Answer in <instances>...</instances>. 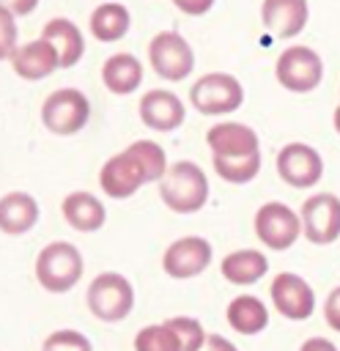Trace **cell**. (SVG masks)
Returning a JSON list of instances; mask_svg holds the SVG:
<instances>
[{
    "label": "cell",
    "instance_id": "30bf717a",
    "mask_svg": "<svg viewBox=\"0 0 340 351\" xmlns=\"http://www.w3.org/2000/svg\"><path fill=\"white\" fill-rule=\"evenodd\" d=\"M277 173L288 186L307 189V186L318 184V178L324 173V162L315 148H310L304 143H288L277 154Z\"/></svg>",
    "mask_w": 340,
    "mask_h": 351
},
{
    "label": "cell",
    "instance_id": "6da1fadb",
    "mask_svg": "<svg viewBox=\"0 0 340 351\" xmlns=\"http://www.w3.org/2000/svg\"><path fill=\"white\" fill-rule=\"evenodd\" d=\"M159 195L167 208L175 214H195L208 200V181L206 173L192 162H175L159 181Z\"/></svg>",
    "mask_w": 340,
    "mask_h": 351
},
{
    "label": "cell",
    "instance_id": "4dcf8cb0",
    "mask_svg": "<svg viewBox=\"0 0 340 351\" xmlns=\"http://www.w3.org/2000/svg\"><path fill=\"white\" fill-rule=\"evenodd\" d=\"M324 318H326V324L335 329V332H340V285L326 296V304H324Z\"/></svg>",
    "mask_w": 340,
    "mask_h": 351
},
{
    "label": "cell",
    "instance_id": "83f0119b",
    "mask_svg": "<svg viewBox=\"0 0 340 351\" xmlns=\"http://www.w3.org/2000/svg\"><path fill=\"white\" fill-rule=\"evenodd\" d=\"M167 326L178 335L184 351H200V348L206 346V337H208V335L203 332L200 321L186 318V315H178V318H167Z\"/></svg>",
    "mask_w": 340,
    "mask_h": 351
},
{
    "label": "cell",
    "instance_id": "f546056e",
    "mask_svg": "<svg viewBox=\"0 0 340 351\" xmlns=\"http://www.w3.org/2000/svg\"><path fill=\"white\" fill-rule=\"evenodd\" d=\"M16 49V14L0 5V60L11 58Z\"/></svg>",
    "mask_w": 340,
    "mask_h": 351
},
{
    "label": "cell",
    "instance_id": "d4e9b609",
    "mask_svg": "<svg viewBox=\"0 0 340 351\" xmlns=\"http://www.w3.org/2000/svg\"><path fill=\"white\" fill-rule=\"evenodd\" d=\"M214 170L219 178L230 184H247L260 170V151L247 154V156H214Z\"/></svg>",
    "mask_w": 340,
    "mask_h": 351
},
{
    "label": "cell",
    "instance_id": "5bb4252c",
    "mask_svg": "<svg viewBox=\"0 0 340 351\" xmlns=\"http://www.w3.org/2000/svg\"><path fill=\"white\" fill-rule=\"evenodd\" d=\"M140 118L148 129L173 132L184 123V104L170 90H148L140 99Z\"/></svg>",
    "mask_w": 340,
    "mask_h": 351
},
{
    "label": "cell",
    "instance_id": "ffe728a7",
    "mask_svg": "<svg viewBox=\"0 0 340 351\" xmlns=\"http://www.w3.org/2000/svg\"><path fill=\"white\" fill-rule=\"evenodd\" d=\"M63 217L66 222L80 230V233H93L104 225L107 219V211L101 206V200L90 192H71L66 200H63Z\"/></svg>",
    "mask_w": 340,
    "mask_h": 351
},
{
    "label": "cell",
    "instance_id": "7c38bea8",
    "mask_svg": "<svg viewBox=\"0 0 340 351\" xmlns=\"http://www.w3.org/2000/svg\"><path fill=\"white\" fill-rule=\"evenodd\" d=\"M271 302L291 321L310 318V313L315 307L313 288L299 274H291V271H282V274L274 277V282H271Z\"/></svg>",
    "mask_w": 340,
    "mask_h": 351
},
{
    "label": "cell",
    "instance_id": "9c48e42d",
    "mask_svg": "<svg viewBox=\"0 0 340 351\" xmlns=\"http://www.w3.org/2000/svg\"><path fill=\"white\" fill-rule=\"evenodd\" d=\"M302 233L313 244H329L340 236V197L318 192L302 206Z\"/></svg>",
    "mask_w": 340,
    "mask_h": 351
},
{
    "label": "cell",
    "instance_id": "d590c367",
    "mask_svg": "<svg viewBox=\"0 0 340 351\" xmlns=\"http://www.w3.org/2000/svg\"><path fill=\"white\" fill-rule=\"evenodd\" d=\"M335 129H337V134H340V104H337V110H335Z\"/></svg>",
    "mask_w": 340,
    "mask_h": 351
},
{
    "label": "cell",
    "instance_id": "8fae6325",
    "mask_svg": "<svg viewBox=\"0 0 340 351\" xmlns=\"http://www.w3.org/2000/svg\"><path fill=\"white\" fill-rule=\"evenodd\" d=\"M208 263H211V244L200 236H184V239L173 241L162 258L165 271L175 280L195 277V274L206 271Z\"/></svg>",
    "mask_w": 340,
    "mask_h": 351
},
{
    "label": "cell",
    "instance_id": "8992f818",
    "mask_svg": "<svg viewBox=\"0 0 340 351\" xmlns=\"http://www.w3.org/2000/svg\"><path fill=\"white\" fill-rule=\"evenodd\" d=\"M148 58H151V66L154 71L162 77V80H184L192 74L195 69V55H192V47L186 44L184 36L173 33V30H165V33H156L148 44Z\"/></svg>",
    "mask_w": 340,
    "mask_h": 351
},
{
    "label": "cell",
    "instance_id": "cb8c5ba5",
    "mask_svg": "<svg viewBox=\"0 0 340 351\" xmlns=\"http://www.w3.org/2000/svg\"><path fill=\"white\" fill-rule=\"evenodd\" d=\"M129 25H132V16H129V11L121 3H104V5H99L90 14V33L99 41H118V38H123Z\"/></svg>",
    "mask_w": 340,
    "mask_h": 351
},
{
    "label": "cell",
    "instance_id": "d6a6232c",
    "mask_svg": "<svg viewBox=\"0 0 340 351\" xmlns=\"http://www.w3.org/2000/svg\"><path fill=\"white\" fill-rule=\"evenodd\" d=\"M0 5H5L8 11H14L16 16H27L30 11H36L38 0H0Z\"/></svg>",
    "mask_w": 340,
    "mask_h": 351
},
{
    "label": "cell",
    "instance_id": "5b68a950",
    "mask_svg": "<svg viewBox=\"0 0 340 351\" xmlns=\"http://www.w3.org/2000/svg\"><path fill=\"white\" fill-rule=\"evenodd\" d=\"M90 118V104L82 90L60 88L47 96L41 107V121L55 134H77Z\"/></svg>",
    "mask_w": 340,
    "mask_h": 351
},
{
    "label": "cell",
    "instance_id": "7a4b0ae2",
    "mask_svg": "<svg viewBox=\"0 0 340 351\" xmlns=\"http://www.w3.org/2000/svg\"><path fill=\"white\" fill-rule=\"evenodd\" d=\"M36 277L52 293L71 291L82 277V255H80V250L74 244H69V241L47 244L36 258Z\"/></svg>",
    "mask_w": 340,
    "mask_h": 351
},
{
    "label": "cell",
    "instance_id": "2e32d148",
    "mask_svg": "<svg viewBox=\"0 0 340 351\" xmlns=\"http://www.w3.org/2000/svg\"><path fill=\"white\" fill-rule=\"evenodd\" d=\"M11 66L25 80H41V77H49L55 69H60L58 52H55V47L44 36L16 47L14 55H11Z\"/></svg>",
    "mask_w": 340,
    "mask_h": 351
},
{
    "label": "cell",
    "instance_id": "ac0fdd59",
    "mask_svg": "<svg viewBox=\"0 0 340 351\" xmlns=\"http://www.w3.org/2000/svg\"><path fill=\"white\" fill-rule=\"evenodd\" d=\"M41 36L55 47L60 69H71L82 58V52H85V38H82L80 27L71 19H63V16L49 19L44 25V33Z\"/></svg>",
    "mask_w": 340,
    "mask_h": 351
},
{
    "label": "cell",
    "instance_id": "603a6c76",
    "mask_svg": "<svg viewBox=\"0 0 340 351\" xmlns=\"http://www.w3.org/2000/svg\"><path fill=\"white\" fill-rule=\"evenodd\" d=\"M228 324L239 335H258L269 324L266 304L260 299H255V296H236L228 304Z\"/></svg>",
    "mask_w": 340,
    "mask_h": 351
},
{
    "label": "cell",
    "instance_id": "9a60e30c",
    "mask_svg": "<svg viewBox=\"0 0 340 351\" xmlns=\"http://www.w3.org/2000/svg\"><path fill=\"white\" fill-rule=\"evenodd\" d=\"M260 19L277 38L299 36L307 25V0H263Z\"/></svg>",
    "mask_w": 340,
    "mask_h": 351
},
{
    "label": "cell",
    "instance_id": "3957f363",
    "mask_svg": "<svg viewBox=\"0 0 340 351\" xmlns=\"http://www.w3.org/2000/svg\"><path fill=\"white\" fill-rule=\"evenodd\" d=\"M88 307L96 318L112 324L132 313L134 307V288L132 282L118 271H104L93 277L88 285Z\"/></svg>",
    "mask_w": 340,
    "mask_h": 351
},
{
    "label": "cell",
    "instance_id": "f1b7e54d",
    "mask_svg": "<svg viewBox=\"0 0 340 351\" xmlns=\"http://www.w3.org/2000/svg\"><path fill=\"white\" fill-rule=\"evenodd\" d=\"M41 351H93V346L77 329H58L44 340Z\"/></svg>",
    "mask_w": 340,
    "mask_h": 351
},
{
    "label": "cell",
    "instance_id": "484cf974",
    "mask_svg": "<svg viewBox=\"0 0 340 351\" xmlns=\"http://www.w3.org/2000/svg\"><path fill=\"white\" fill-rule=\"evenodd\" d=\"M134 351H184V346L165 321V324L143 326L134 337Z\"/></svg>",
    "mask_w": 340,
    "mask_h": 351
},
{
    "label": "cell",
    "instance_id": "7402d4cb",
    "mask_svg": "<svg viewBox=\"0 0 340 351\" xmlns=\"http://www.w3.org/2000/svg\"><path fill=\"white\" fill-rule=\"evenodd\" d=\"M269 269V261L258 250H239L222 258V274L233 285H252L258 282Z\"/></svg>",
    "mask_w": 340,
    "mask_h": 351
},
{
    "label": "cell",
    "instance_id": "1f68e13d",
    "mask_svg": "<svg viewBox=\"0 0 340 351\" xmlns=\"http://www.w3.org/2000/svg\"><path fill=\"white\" fill-rule=\"evenodd\" d=\"M173 3L178 11H184L189 16H200V14L211 11V5H214V0H173Z\"/></svg>",
    "mask_w": 340,
    "mask_h": 351
},
{
    "label": "cell",
    "instance_id": "ba28073f",
    "mask_svg": "<svg viewBox=\"0 0 340 351\" xmlns=\"http://www.w3.org/2000/svg\"><path fill=\"white\" fill-rule=\"evenodd\" d=\"M255 233L269 250H288L302 233V217L285 203H266L255 214Z\"/></svg>",
    "mask_w": 340,
    "mask_h": 351
},
{
    "label": "cell",
    "instance_id": "4316f807",
    "mask_svg": "<svg viewBox=\"0 0 340 351\" xmlns=\"http://www.w3.org/2000/svg\"><path fill=\"white\" fill-rule=\"evenodd\" d=\"M126 151L140 162V167L145 170V178H148V181H162V176L167 173V156H165V151H162L156 143H151V140H137V143H132Z\"/></svg>",
    "mask_w": 340,
    "mask_h": 351
},
{
    "label": "cell",
    "instance_id": "d6986e66",
    "mask_svg": "<svg viewBox=\"0 0 340 351\" xmlns=\"http://www.w3.org/2000/svg\"><path fill=\"white\" fill-rule=\"evenodd\" d=\"M38 222V203L27 192H8L0 200V230L11 236L27 233Z\"/></svg>",
    "mask_w": 340,
    "mask_h": 351
},
{
    "label": "cell",
    "instance_id": "44dd1931",
    "mask_svg": "<svg viewBox=\"0 0 340 351\" xmlns=\"http://www.w3.org/2000/svg\"><path fill=\"white\" fill-rule=\"evenodd\" d=\"M101 80H104L107 90L123 96V93L137 90V85L143 82V66L134 55L118 52V55L107 58V63L101 66Z\"/></svg>",
    "mask_w": 340,
    "mask_h": 351
},
{
    "label": "cell",
    "instance_id": "e575fe53",
    "mask_svg": "<svg viewBox=\"0 0 340 351\" xmlns=\"http://www.w3.org/2000/svg\"><path fill=\"white\" fill-rule=\"evenodd\" d=\"M299 351H337L335 348V343L332 340H324V337H313V340H307Z\"/></svg>",
    "mask_w": 340,
    "mask_h": 351
},
{
    "label": "cell",
    "instance_id": "4fadbf2b",
    "mask_svg": "<svg viewBox=\"0 0 340 351\" xmlns=\"http://www.w3.org/2000/svg\"><path fill=\"white\" fill-rule=\"evenodd\" d=\"M99 184L110 197L121 200V197L134 195L143 184H148V178H145V170L140 167V162L129 151H121L112 159H107V165L99 173Z\"/></svg>",
    "mask_w": 340,
    "mask_h": 351
},
{
    "label": "cell",
    "instance_id": "e0dca14e",
    "mask_svg": "<svg viewBox=\"0 0 340 351\" xmlns=\"http://www.w3.org/2000/svg\"><path fill=\"white\" fill-rule=\"evenodd\" d=\"M206 143L214 156H247L260 151L258 134L244 123H217L208 129Z\"/></svg>",
    "mask_w": 340,
    "mask_h": 351
},
{
    "label": "cell",
    "instance_id": "277c9868",
    "mask_svg": "<svg viewBox=\"0 0 340 351\" xmlns=\"http://www.w3.org/2000/svg\"><path fill=\"white\" fill-rule=\"evenodd\" d=\"M189 99L195 104L197 112L203 115H225V112H233L241 107L244 101V88L236 77L230 74H206L200 77L192 90H189Z\"/></svg>",
    "mask_w": 340,
    "mask_h": 351
},
{
    "label": "cell",
    "instance_id": "52a82bcc",
    "mask_svg": "<svg viewBox=\"0 0 340 351\" xmlns=\"http://www.w3.org/2000/svg\"><path fill=\"white\" fill-rule=\"evenodd\" d=\"M324 77V63L310 47H288L277 58V80L293 93L313 90Z\"/></svg>",
    "mask_w": 340,
    "mask_h": 351
},
{
    "label": "cell",
    "instance_id": "836d02e7",
    "mask_svg": "<svg viewBox=\"0 0 340 351\" xmlns=\"http://www.w3.org/2000/svg\"><path fill=\"white\" fill-rule=\"evenodd\" d=\"M200 351H239L230 340H225L222 335H208L206 337V346L200 348Z\"/></svg>",
    "mask_w": 340,
    "mask_h": 351
}]
</instances>
